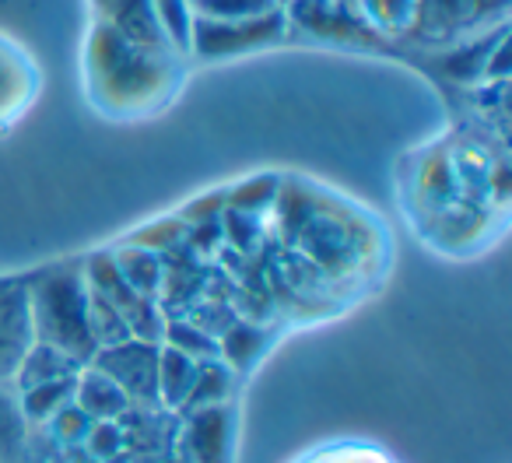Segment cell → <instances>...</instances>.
I'll return each instance as SVG.
<instances>
[{"label": "cell", "instance_id": "obj_1", "mask_svg": "<svg viewBox=\"0 0 512 463\" xmlns=\"http://www.w3.org/2000/svg\"><path fill=\"white\" fill-rule=\"evenodd\" d=\"M397 197L414 239L446 260H474L509 228L505 141H488V123L442 130L397 165Z\"/></svg>", "mask_w": 512, "mask_h": 463}, {"label": "cell", "instance_id": "obj_2", "mask_svg": "<svg viewBox=\"0 0 512 463\" xmlns=\"http://www.w3.org/2000/svg\"><path fill=\"white\" fill-rule=\"evenodd\" d=\"M306 197L288 204L285 225L292 288L306 295V285H320L323 302L334 309H348V302L379 292L393 264V239L383 218L358 200L341 197L327 186L302 183Z\"/></svg>", "mask_w": 512, "mask_h": 463}, {"label": "cell", "instance_id": "obj_3", "mask_svg": "<svg viewBox=\"0 0 512 463\" xmlns=\"http://www.w3.org/2000/svg\"><path fill=\"white\" fill-rule=\"evenodd\" d=\"M190 57L176 46H151L95 18L81 50L85 99L113 123H141L183 95Z\"/></svg>", "mask_w": 512, "mask_h": 463}, {"label": "cell", "instance_id": "obj_4", "mask_svg": "<svg viewBox=\"0 0 512 463\" xmlns=\"http://www.w3.org/2000/svg\"><path fill=\"white\" fill-rule=\"evenodd\" d=\"M29 320L32 337L39 344L60 348L78 365H88L99 351L92 334V316H88V285L85 264L46 267L36 278H29Z\"/></svg>", "mask_w": 512, "mask_h": 463}, {"label": "cell", "instance_id": "obj_5", "mask_svg": "<svg viewBox=\"0 0 512 463\" xmlns=\"http://www.w3.org/2000/svg\"><path fill=\"white\" fill-rule=\"evenodd\" d=\"M288 15L285 4L274 11L253 18H228V22H214V18H193L190 32V57L200 60H225L235 53H253L264 46L285 43L288 39Z\"/></svg>", "mask_w": 512, "mask_h": 463}, {"label": "cell", "instance_id": "obj_6", "mask_svg": "<svg viewBox=\"0 0 512 463\" xmlns=\"http://www.w3.org/2000/svg\"><path fill=\"white\" fill-rule=\"evenodd\" d=\"M179 456L183 463H235V446H239V404L193 407L179 414Z\"/></svg>", "mask_w": 512, "mask_h": 463}, {"label": "cell", "instance_id": "obj_7", "mask_svg": "<svg viewBox=\"0 0 512 463\" xmlns=\"http://www.w3.org/2000/svg\"><path fill=\"white\" fill-rule=\"evenodd\" d=\"M158 348L162 344L144 341V337H127L120 344L99 348L88 365H95L109 379H116L120 390L130 397V404L162 407L158 404Z\"/></svg>", "mask_w": 512, "mask_h": 463}, {"label": "cell", "instance_id": "obj_8", "mask_svg": "<svg viewBox=\"0 0 512 463\" xmlns=\"http://www.w3.org/2000/svg\"><path fill=\"white\" fill-rule=\"evenodd\" d=\"M43 95V67L18 43L0 32V134L15 130Z\"/></svg>", "mask_w": 512, "mask_h": 463}, {"label": "cell", "instance_id": "obj_9", "mask_svg": "<svg viewBox=\"0 0 512 463\" xmlns=\"http://www.w3.org/2000/svg\"><path fill=\"white\" fill-rule=\"evenodd\" d=\"M32 341L29 278H0V383H15V369Z\"/></svg>", "mask_w": 512, "mask_h": 463}, {"label": "cell", "instance_id": "obj_10", "mask_svg": "<svg viewBox=\"0 0 512 463\" xmlns=\"http://www.w3.org/2000/svg\"><path fill=\"white\" fill-rule=\"evenodd\" d=\"M74 404L92 421H120L130 411V397L95 365H81L74 376Z\"/></svg>", "mask_w": 512, "mask_h": 463}, {"label": "cell", "instance_id": "obj_11", "mask_svg": "<svg viewBox=\"0 0 512 463\" xmlns=\"http://www.w3.org/2000/svg\"><path fill=\"white\" fill-rule=\"evenodd\" d=\"M95 18L106 25H113L116 32L137 39V43H151V46H172L165 39L162 25L155 18L151 0H92Z\"/></svg>", "mask_w": 512, "mask_h": 463}, {"label": "cell", "instance_id": "obj_12", "mask_svg": "<svg viewBox=\"0 0 512 463\" xmlns=\"http://www.w3.org/2000/svg\"><path fill=\"white\" fill-rule=\"evenodd\" d=\"M197 369H200L197 358L183 355V351L169 348V344L158 348V404L165 411L172 414L183 411L186 397H190L193 383H197Z\"/></svg>", "mask_w": 512, "mask_h": 463}, {"label": "cell", "instance_id": "obj_13", "mask_svg": "<svg viewBox=\"0 0 512 463\" xmlns=\"http://www.w3.org/2000/svg\"><path fill=\"white\" fill-rule=\"evenodd\" d=\"M81 365L74 362L71 355H64L60 348H50V344H39L32 341V348L25 351V358L18 362L15 369V390H32V386H43V383H57V379L67 376H78Z\"/></svg>", "mask_w": 512, "mask_h": 463}, {"label": "cell", "instance_id": "obj_14", "mask_svg": "<svg viewBox=\"0 0 512 463\" xmlns=\"http://www.w3.org/2000/svg\"><path fill=\"white\" fill-rule=\"evenodd\" d=\"M292 463H404L397 453H390L386 446L372 439H327V442H316V446L302 449Z\"/></svg>", "mask_w": 512, "mask_h": 463}, {"label": "cell", "instance_id": "obj_15", "mask_svg": "<svg viewBox=\"0 0 512 463\" xmlns=\"http://www.w3.org/2000/svg\"><path fill=\"white\" fill-rule=\"evenodd\" d=\"M32 428L22 414L15 383H0V463H25Z\"/></svg>", "mask_w": 512, "mask_h": 463}, {"label": "cell", "instance_id": "obj_16", "mask_svg": "<svg viewBox=\"0 0 512 463\" xmlns=\"http://www.w3.org/2000/svg\"><path fill=\"white\" fill-rule=\"evenodd\" d=\"M225 400H235V372L228 369L221 358H204L197 369V383H193L190 397H186L183 411H193V407H207V404H225Z\"/></svg>", "mask_w": 512, "mask_h": 463}, {"label": "cell", "instance_id": "obj_17", "mask_svg": "<svg viewBox=\"0 0 512 463\" xmlns=\"http://www.w3.org/2000/svg\"><path fill=\"white\" fill-rule=\"evenodd\" d=\"M18 400H22V414H25V421H29V428H43L53 414H60L74 400V376L22 390Z\"/></svg>", "mask_w": 512, "mask_h": 463}, {"label": "cell", "instance_id": "obj_18", "mask_svg": "<svg viewBox=\"0 0 512 463\" xmlns=\"http://www.w3.org/2000/svg\"><path fill=\"white\" fill-rule=\"evenodd\" d=\"M358 8L365 11L376 36H400L414 25L418 0H358Z\"/></svg>", "mask_w": 512, "mask_h": 463}, {"label": "cell", "instance_id": "obj_19", "mask_svg": "<svg viewBox=\"0 0 512 463\" xmlns=\"http://www.w3.org/2000/svg\"><path fill=\"white\" fill-rule=\"evenodd\" d=\"M151 8H155V18L162 25L165 39L176 46L179 53L190 57V32H193V11L186 0H151Z\"/></svg>", "mask_w": 512, "mask_h": 463}, {"label": "cell", "instance_id": "obj_20", "mask_svg": "<svg viewBox=\"0 0 512 463\" xmlns=\"http://www.w3.org/2000/svg\"><path fill=\"white\" fill-rule=\"evenodd\" d=\"M193 18H214V22H228V18H253L264 11L281 8V0H186Z\"/></svg>", "mask_w": 512, "mask_h": 463}, {"label": "cell", "instance_id": "obj_21", "mask_svg": "<svg viewBox=\"0 0 512 463\" xmlns=\"http://www.w3.org/2000/svg\"><path fill=\"white\" fill-rule=\"evenodd\" d=\"M92 425H95V421L88 418V414L71 400V404H67L60 414H53V418L46 421L43 428L50 432V439L57 442V446L81 449V446H85V439H88V432H92Z\"/></svg>", "mask_w": 512, "mask_h": 463}, {"label": "cell", "instance_id": "obj_22", "mask_svg": "<svg viewBox=\"0 0 512 463\" xmlns=\"http://www.w3.org/2000/svg\"><path fill=\"white\" fill-rule=\"evenodd\" d=\"M281 4H288V0H281Z\"/></svg>", "mask_w": 512, "mask_h": 463}]
</instances>
